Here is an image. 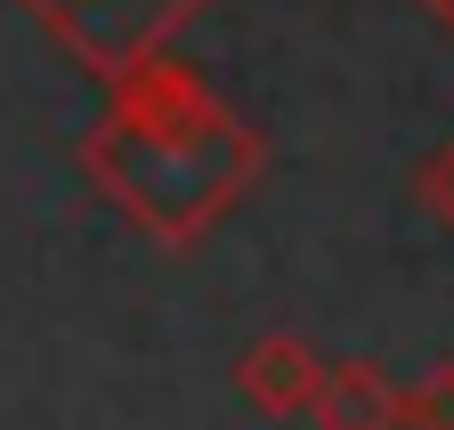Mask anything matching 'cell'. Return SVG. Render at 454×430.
I'll use <instances>...</instances> for the list:
<instances>
[{
    "label": "cell",
    "instance_id": "cell-1",
    "mask_svg": "<svg viewBox=\"0 0 454 430\" xmlns=\"http://www.w3.org/2000/svg\"><path fill=\"white\" fill-rule=\"evenodd\" d=\"M74 163L146 244L195 252L260 187L268 138L195 66L154 49V58H138L130 74L106 82V114L82 130Z\"/></svg>",
    "mask_w": 454,
    "mask_h": 430
},
{
    "label": "cell",
    "instance_id": "cell-2",
    "mask_svg": "<svg viewBox=\"0 0 454 430\" xmlns=\"http://www.w3.org/2000/svg\"><path fill=\"white\" fill-rule=\"evenodd\" d=\"M17 9L66 49L90 82H114L138 58L170 49L187 33V17H203L211 0H17Z\"/></svg>",
    "mask_w": 454,
    "mask_h": 430
},
{
    "label": "cell",
    "instance_id": "cell-3",
    "mask_svg": "<svg viewBox=\"0 0 454 430\" xmlns=\"http://www.w3.org/2000/svg\"><path fill=\"white\" fill-rule=\"evenodd\" d=\"M317 382H325V357H317L301 333H260V341H244V357H236V398H244L260 422L309 414Z\"/></svg>",
    "mask_w": 454,
    "mask_h": 430
},
{
    "label": "cell",
    "instance_id": "cell-4",
    "mask_svg": "<svg viewBox=\"0 0 454 430\" xmlns=\"http://www.w3.org/2000/svg\"><path fill=\"white\" fill-rule=\"evenodd\" d=\"M309 422L317 430H397V382L373 357H340V365H325Z\"/></svg>",
    "mask_w": 454,
    "mask_h": 430
},
{
    "label": "cell",
    "instance_id": "cell-5",
    "mask_svg": "<svg viewBox=\"0 0 454 430\" xmlns=\"http://www.w3.org/2000/svg\"><path fill=\"white\" fill-rule=\"evenodd\" d=\"M397 430H454V365H430L397 390Z\"/></svg>",
    "mask_w": 454,
    "mask_h": 430
},
{
    "label": "cell",
    "instance_id": "cell-6",
    "mask_svg": "<svg viewBox=\"0 0 454 430\" xmlns=\"http://www.w3.org/2000/svg\"><path fill=\"white\" fill-rule=\"evenodd\" d=\"M414 203L430 211L438 228H454V138H446V146H430L422 163H414Z\"/></svg>",
    "mask_w": 454,
    "mask_h": 430
},
{
    "label": "cell",
    "instance_id": "cell-7",
    "mask_svg": "<svg viewBox=\"0 0 454 430\" xmlns=\"http://www.w3.org/2000/svg\"><path fill=\"white\" fill-rule=\"evenodd\" d=\"M422 9H430V17H438V25L454 33V0H422Z\"/></svg>",
    "mask_w": 454,
    "mask_h": 430
}]
</instances>
